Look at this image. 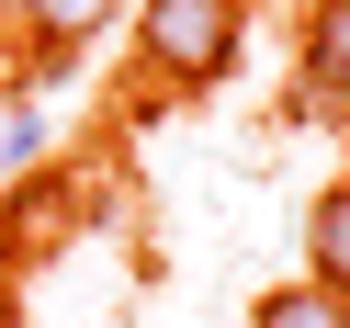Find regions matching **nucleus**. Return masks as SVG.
I'll list each match as a JSON object with an SVG mask.
<instances>
[{
  "mask_svg": "<svg viewBox=\"0 0 350 328\" xmlns=\"http://www.w3.org/2000/svg\"><path fill=\"white\" fill-rule=\"evenodd\" d=\"M305 79L350 102V0H305Z\"/></svg>",
  "mask_w": 350,
  "mask_h": 328,
  "instance_id": "obj_2",
  "label": "nucleus"
},
{
  "mask_svg": "<svg viewBox=\"0 0 350 328\" xmlns=\"http://www.w3.org/2000/svg\"><path fill=\"white\" fill-rule=\"evenodd\" d=\"M305 260H317L305 283L350 294V181H327V192H317V215H305Z\"/></svg>",
  "mask_w": 350,
  "mask_h": 328,
  "instance_id": "obj_3",
  "label": "nucleus"
},
{
  "mask_svg": "<svg viewBox=\"0 0 350 328\" xmlns=\"http://www.w3.org/2000/svg\"><path fill=\"white\" fill-rule=\"evenodd\" d=\"M249 328H350V294H327V283H271Z\"/></svg>",
  "mask_w": 350,
  "mask_h": 328,
  "instance_id": "obj_5",
  "label": "nucleus"
},
{
  "mask_svg": "<svg viewBox=\"0 0 350 328\" xmlns=\"http://www.w3.org/2000/svg\"><path fill=\"white\" fill-rule=\"evenodd\" d=\"M12 12H23V34H34L46 57H68V46H91V34L113 23L124 0H12Z\"/></svg>",
  "mask_w": 350,
  "mask_h": 328,
  "instance_id": "obj_4",
  "label": "nucleus"
},
{
  "mask_svg": "<svg viewBox=\"0 0 350 328\" xmlns=\"http://www.w3.org/2000/svg\"><path fill=\"white\" fill-rule=\"evenodd\" d=\"M0 159H46V114H12V125H0Z\"/></svg>",
  "mask_w": 350,
  "mask_h": 328,
  "instance_id": "obj_6",
  "label": "nucleus"
},
{
  "mask_svg": "<svg viewBox=\"0 0 350 328\" xmlns=\"http://www.w3.org/2000/svg\"><path fill=\"white\" fill-rule=\"evenodd\" d=\"M237 34H249V0H136V57L170 91H215L237 68Z\"/></svg>",
  "mask_w": 350,
  "mask_h": 328,
  "instance_id": "obj_1",
  "label": "nucleus"
}]
</instances>
